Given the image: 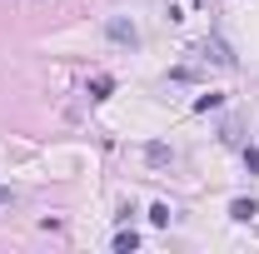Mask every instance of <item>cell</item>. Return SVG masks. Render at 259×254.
Masks as SVG:
<instances>
[{"mask_svg": "<svg viewBox=\"0 0 259 254\" xmlns=\"http://www.w3.org/2000/svg\"><path fill=\"white\" fill-rule=\"evenodd\" d=\"M244 164H249V170L259 175V150H244Z\"/></svg>", "mask_w": 259, "mask_h": 254, "instance_id": "obj_7", "label": "cell"}, {"mask_svg": "<svg viewBox=\"0 0 259 254\" xmlns=\"http://www.w3.org/2000/svg\"><path fill=\"white\" fill-rule=\"evenodd\" d=\"M110 90H115V80H110V75H100L95 85H90V95H95V100H105V95H110Z\"/></svg>", "mask_w": 259, "mask_h": 254, "instance_id": "obj_5", "label": "cell"}, {"mask_svg": "<svg viewBox=\"0 0 259 254\" xmlns=\"http://www.w3.org/2000/svg\"><path fill=\"white\" fill-rule=\"evenodd\" d=\"M145 159H150V164H169V159H175V155H169L164 145H150V150H145Z\"/></svg>", "mask_w": 259, "mask_h": 254, "instance_id": "obj_4", "label": "cell"}, {"mask_svg": "<svg viewBox=\"0 0 259 254\" xmlns=\"http://www.w3.org/2000/svg\"><path fill=\"white\" fill-rule=\"evenodd\" d=\"M229 215H234L239 224H249V220L259 215V204H254V199H234V204H229Z\"/></svg>", "mask_w": 259, "mask_h": 254, "instance_id": "obj_2", "label": "cell"}, {"mask_svg": "<svg viewBox=\"0 0 259 254\" xmlns=\"http://www.w3.org/2000/svg\"><path fill=\"white\" fill-rule=\"evenodd\" d=\"M0 204H15V194L5 190V185H0Z\"/></svg>", "mask_w": 259, "mask_h": 254, "instance_id": "obj_8", "label": "cell"}, {"mask_svg": "<svg viewBox=\"0 0 259 254\" xmlns=\"http://www.w3.org/2000/svg\"><path fill=\"white\" fill-rule=\"evenodd\" d=\"M150 224H169V204H155L150 209Z\"/></svg>", "mask_w": 259, "mask_h": 254, "instance_id": "obj_6", "label": "cell"}, {"mask_svg": "<svg viewBox=\"0 0 259 254\" xmlns=\"http://www.w3.org/2000/svg\"><path fill=\"white\" fill-rule=\"evenodd\" d=\"M105 35H110V40H115V45H130V50H135V45H140V30H135V25H130L125 15H115V20H110V25H105Z\"/></svg>", "mask_w": 259, "mask_h": 254, "instance_id": "obj_1", "label": "cell"}, {"mask_svg": "<svg viewBox=\"0 0 259 254\" xmlns=\"http://www.w3.org/2000/svg\"><path fill=\"white\" fill-rule=\"evenodd\" d=\"M135 244H140V234H135V229H125V234H115V249H120V254H130Z\"/></svg>", "mask_w": 259, "mask_h": 254, "instance_id": "obj_3", "label": "cell"}]
</instances>
